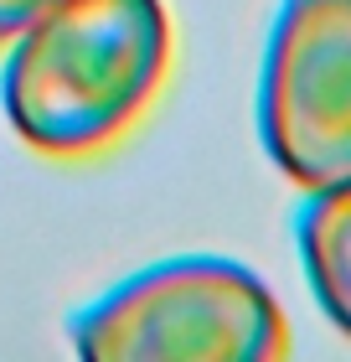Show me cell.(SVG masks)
<instances>
[{"label": "cell", "instance_id": "1", "mask_svg": "<svg viewBox=\"0 0 351 362\" xmlns=\"http://www.w3.org/2000/svg\"><path fill=\"white\" fill-rule=\"evenodd\" d=\"M11 42L0 104L16 135L47 156L109 145L155 98L171 62L160 0H57Z\"/></svg>", "mask_w": 351, "mask_h": 362}, {"label": "cell", "instance_id": "2", "mask_svg": "<svg viewBox=\"0 0 351 362\" xmlns=\"http://www.w3.org/2000/svg\"><path fill=\"white\" fill-rule=\"evenodd\" d=\"M83 362H269L284 310L263 279L217 254L165 259L73 316Z\"/></svg>", "mask_w": 351, "mask_h": 362}, {"label": "cell", "instance_id": "3", "mask_svg": "<svg viewBox=\"0 0 351 362\" xmlns=\"http://www.w3.org/2000/svg\"><path fill=\"white\" fill-rule=\"evenodd\" d=\"M258 140L305 192L351 176V0H279L258 73Z\"/></svg>", "mask_w": 351, "mask_h": 362}, {"label": "cell", "instance_id": "4", "mask_svg": "<svg viewBox=\"0 0 351 362\" xmlns=\"http://www.w3.org/2000/svg\"><path fill=\"white\" fill-rule=\"evenodd\" d=\"M295 249L321 316L351 341V176H336L295 212Z\"/></svg>", "mask_w": 351, "mask_h": 362}, {"label": "cell", "instance_id": "5", "mask_svg": "<svg viewBox=\"0 0 351 362\" xmlns=\"http://www.w3.org/2000/svg\"><path fill=\"white\" fill-rule=\"evenodd\" d=\"M57 0H0V42H11L21 26H31L42 11H52Z\"/></svg>", "mask_w": 351, "mask_h": 362}]
</instances>
